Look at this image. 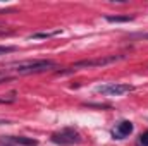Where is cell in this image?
I'll use <instances>...</instances> for the list:
<instances>
[{"label": "cell", "mask_w": 148, "mask_h": 146, "mask_svg": "<svg viewBox=\"0 0 148 146\" xmlns=\"http://www.w3.org/2000/svg\"><path fill=\"white\" fill-rule=\"evenodd\" d=\"M55 67H57V64L53 60H47V59H41V60H21V62L9 64V69L12 72L19 74V76L41 74V72H47V71H52Z\"/></svg>", "instance_id": "cell-1"}, {"label": "cell", "mask_w": 148, "mask_h": 146, "mask_svg": "<svg viewBox=\"0 0 148 146\" xmlns=\"http://www.w3.org/2000/svg\"><path fill=\"white\" fill-rule=\"evenodd\" d=\"M126 55H107V57H100V59H91V60H79L76 62L73 67L69 69V72H74L77 69H91V67H103L109 64H115L119 60H124Z\"/></svg>", "instance_id": "cell-2"}, {"label": "cell", "mask_w": 148, "mask_h": 146, "mask_svg": "<svg viewBox=\"0 0 148 146\" xmlns=\"http://www.w3.org/2000/svg\"><path fill=\"white\" fill-rule=\"evenodd\" d=\"M83 141L81 134L74 129V127H66L55 134H52V143L60 146H73V145H79Z\"/></svg>", "instance_id": "cell-3"}, {"label": "cell", "mask_w": 148, "mask_h": 146, "mask_svg": "<svg viewBox=\"0 0 148 146\" xmlns=\"http://www.w3.org/2000/svg\"><path fill=\"white\" fill-rule=\"evenodd\" d=\"M133 89H134L133 84H124V83H107V84H98L95 88V91L103 96H122L126 93H131Z\"/></svg>", "instance_id": "cell-4"}, {"label": "cell", "mask_w": 148, "mask_h": 146, "mask_svg": "<svg viewBox=\"0 0 148 146\" xmlns=\"http://www.w3.org/2000/svg\"><path fill=\"white\" fill-rule=\"evenodd\" d=\"M0 143L9 146H38V139L26 136H3L0 138Z\"/></svg>", "instance_id": "cell-5"}, {"label": "cell", "mask_w": 148, "mask_h": 146, "mask_svg": "<svg viewBox=\"0 0 148 146\" xmlns=\"http://www.w3.org/2000/svg\"><path fill=\"white\" fill-rule=\"evenodd\" d=\"M133 131H134L133 122H129V120H121V122L115 124V127L112 129V136H114V139H124V138H127L129 134H133Z\"/></svg>", "instance_id": "cell-6"}, {"label": "cell", "mask_w": 148, "mask_h": 146, "mask_svg": "<svg viewBox=\"0 0 148 146\" xmlns=\"http://www.w3.org/2000/svg\"><path fill=\"white\" fill-rule=\"evenodd\" d=\"M62 33V29H55V31H40V33H33V35H29V38L33 40H36V38H52V36H57V35H60Z\"/></svg>", "instance_id": "cell-7"}, {"label": "cell", "mask_w": 148, "mask_h": 146, "mask_svg": "<svg viewBox=\"0 0 148 146\" xmlns=\"http://www.w3.org/2000/svg\"><path fill=\"white\" fill-rule=\"evenodd\" d=\"M133 19L134 16H105V21L109 23H129Z\"/></svg>", "instance_id": "cell-8"}, {"label": "cell", "mask_w": 148, "mask_h": 146, "mask_svg": "<svg viewBox=\"0 0 148 146\" xmlns=\"http://www.w3.org/2000/svg\"><path fill=\"white\" fill-rule=\"evenodd\" d=\"M14 102H16V93L14 91L7 96H0V103H14Z\"/></svg>", "instance_id": "cell-9"}, {"label": "cell", "mask_w": 148, "mask_h": 146, "mask_svg": "<svg viewBox=\"0 0 148 146\" xmlns=\"http://www.w3.org/2000/svg\"><path fill=\"white\" fill-rule=\"evenodd\" d=\"M138 146H148V131L138 138Z\"/></svg>", "instance_id": "cell-10"}, {"label": "cell", "mask_w": 148, "mask_h": 146, "mask_svg": "<svg viewBox=\"0 0 148 146\" xmlns=\"http://www.w3.org/2000/svg\"><path fill=\"white\" fill-rule=\"evenodd\" d=\"M16 50H17L16 46H3V45H0V55L10 53V52H16Z\"/></svg>", "instance_id": "cell-11"}, {"label": "cell", "mask_w": 148, "mask_h": 146, "mask_svg": "<svg viewBox=\"0 0 148 146\" xmlns=\"http://www.w3.org/2000/svg\"><path fill=\"white\" fill-rule=\"evenodd\" d=\"M9 35H14V31L7 29L5 26H0V36H9Z\"/></svg>", "instance_id": "cell-12"}, {"label": "cell", "mask_w": 148, "mask_h": 146, "mask_svg": "<svg viewBox=\"0 0 148 146\" xmlns=\"http://www.w3.org/2000/svg\"><path fill=\"white\" fill-rule=\"evenodd\" d=\"M131 38H141V40H148V33H134Z\"/></svg>", "instance_id": "cell-13"}, {"label": "cell", "mask_w": 148, "mask_h": 146, "mask_svg": "<svg viewBox=\"0 0 148 146\" xmlns=\"http://www.w3.org/2000/svg\"><path fill=\"white\" fill-rule=\"evenodd\" d=\"M7 79H10V77H9L5 72H0V83H3V81H7Z\"/></svg>", "instance_id": "cell-14"}, {"label": "cell", "mask_w": 148, "mask_h": 146, "mask_svg": "<svg viewBox=\"0 0 148 146\" xmlns=\"http://www.w3.org/2000/svg\"><path fill=\"white\" fill-rule=\"evenodd\" d=\"M5 146H9V145H5Z\"/></svg>", "instance_id": "cell-15"}]
</instances>
